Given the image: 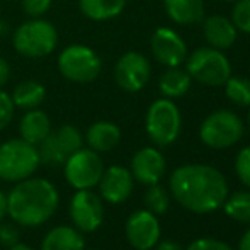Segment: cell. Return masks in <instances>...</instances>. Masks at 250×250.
<instances>
[{"mask_svg":"<svg viewBox=\"0 0 250 250\" xmlns=\"http://www.w3.org/2000/svg\"><path fill=\"white\" fill-rule=\"evenodd\" d=\"M83 146V136L80 129L73 125H63L51 133L38 145L41 164L63 165L66 158Z\"/></svg>","mask_w":250,"mask_h":250,"instance_id":"30bf717a","label":"cell"},{"mask_svg":"<svg viewBox=\"0 0 250 250\" xmlns=\"http://www.w3.org/2000/svg\"><path fill=\"white\" fill-rule=\"evenodd\" d=\"M203 33L204 40L208 41L211 48L216 50H228L233 46V43L237 41V27L231 22V19L221 16V14H213V16L203 19Z\"/></svg>","mask_w":250,"mask_h":250,"instance_id":"e0dca14e","label":"cell"},{"mask_svg":"<svg viewBox=\"0 0 250 250\" xmlns=\"http://www.w3.org/2000/svg\"><path fill=\"white\" fill-rule=\"evenodd\" d=\"M186 72L192 80L206 87L225 85L231 75L230 60L216 48H199L186 58Z\"/></svg>","mask_w":250,"mask_h":250,"instance_id":"5b68a950","label":"cell"},{"mask_svg":"<svg viewBox=\"0 0 250 250\" xmlns=\"http://www.w3.org/2000/svg\"><path fill=\"white\" fill-rule=\"evenodd\" d=\"M121 140V129L118 125L111 121H96L87 128L85 142L90 150L97 151H111L116 148Z\"/></svg>","mask_w":250,"mask_h":250,"instance_id":"d6986e66","label":"cell"},{"mask_svg":"<svg viewBox=\"0 0 250 250\" xmlns=\"http://www.w3.org/2000/svg\"><path fill=\"white\" fill-rule=\"evenodd\" d=\"M58 44L55 24L43 17H33L16 29L12 38L14 50L24 58L38 60L51 55Z\"/></svg>","mask_w":250,"mask_h":250,"instance_id":"3957f363","label":"cell"},{"mask_svg":"<svg viewBox=\"0 0 250 250\" xmlns=\"http://www.w3.org/2000/svg\"><path fill=\"white\" fill-rule=\"evenodd\" d=\"M247 125H249V128H250V105H249V114H247Z\"/></svg>","mask_w":250,"mask_h":250,"instance_id":"f35d334b","label":"cell"},{"mask_svg":"<svg viewBox=\"0 0 250 250\" xmlns=\"http://www.w3.org/2000/svg\"><path fill=\"white\" fill-rule=\"evenodd\" d=\"M231 22L237 31L250 34V0H237L231 10Z\"/></svg>","mask_w":250,"mask_h":250,"instance_id":"83f0119b","label":"cell"},{"mask_svg":"<svg viewBox=\"0 0 250 250\" xmlns=\"http://www.w3.org/2000/svg\"><path fill=\"white\" fill-rule=\"evenodd\" d=\"M41 165L38 146L22 138L7 140L0 145V179L5 182H21L34 175Z\"/></svg>","mask_w":250,"mask_h":250,"instance_id":"277c9868","label":"cell"},{"mask_svg":"<svg viewBox=\"0 0 250 250\" xmlns=\"http://www.w3.org/2000/svg\"><path fill=\"white\" fill-rule=\"evenodd\" d=\"M9 79H10V65L5 58L0 56V89L9 82Z\"/></svg>","mask_w":250,"mask_h":250,"instance_id":"836d02e7","label":"cell"},{"mask_svg":"<svg viewBox=\"0 0 250 250\" xmlns=\"http://www.w3.org/2000/svg\"><path fill=\"white\" fill-rule=\"evenodd\" d=\"M41 250H85V242L75 227L60 225L46 233Z\"/></svg>","mask_w":250,"mask_h":250,"instance_id":"44dd1931","label":"cell"},{"mask_svg":"<svg viewBox=\"0 0 250 250\" xmlns=\"http://www.w3.org/2000/svg\"><path fill=\"white\" fill-rule=\"evenodd\" d=\"M244 136V121L233 111L220 109L204 118L199 128V138L206 146L214 150L230 148Z\"/></svg>","mask_w":250,"mask_h":250,"instance_id":"52a82bcc","label":"cell"},{"mask_svg":"<svg viewBox=\"0 0 250 250\" xmlns=\"http://www.w3.org/2000/svg\"><path fill=\"white\" fill-rule=\"evenodd\" d=\"M157 250H182L181 245L174 240H162V242H157Z\"/></svg>","mask_w":250,"mask_h":250,"instance_id":"e575fe53","label":"cell"},{"mask_svg":"<svg viewBox=\"0 0 250 250\" xmlns=\"http://www.w3.org/2000/svg\"><path fill=\"white\" fill-rule=\"evenodd\" d=\"M12 102L17 109H36L46 99V87L38 80H22L14 87L12 94Z\"/></svg>","mask_w":250,"mask_h":250,"instance_id":"7402d4cb","label":"cell"},{"mask_svg":"<svg viewBox=\"0 0 250 250\" xmlns=\"http://www.w3.org/2000/svg\"><path fill=\"white\" fill-rule=\"evenodd\" d=\"M63 172H65L66 182L77 191L94 189L102 177L104 164L97 151L82 146L66 158V162L63 164Z\"/></svg>","mask_w":250,"mask_h":250,"instance_id":"9c48e42d","label":"cell"},{"mask_svg":"<svg viewBox=\"0 0 250 250\" xmlns=\"http://www.w3.org/2000/svg\"><path fill=\"white\" fill-rule=\"evenodd\" d=\"M14 112H16V105L10 94L0 89V131L10 125V121L14 119Z\"/></svg>","mask_w":250,"mask_h":250,"instance_id":"f546056e","label":"cell"},{"mask_svg":"<svg viewBox=\"0 0 250 250\" xmlns=\"http://www.w3.org/2000/svg\"><path fill=\"white\" fill-rule=\"evenodd\" d=\"M19 133L24 142L38 146L51 133L50 116L44 111H41L40 107L29 109V111H26V114L21 118Z\"/></svg>","mask_w":250,"mask_h":250,"instance_id":"ac0fdd59","label":"cell"},{"mask_svg":"<svg viewBox=\"0 0 250 250\" xmlns=\"http://www.w3.org/2000/svg\"><path fill=\"white\" fill-rule=\"evenodd\" d=\"M228 218L238 223H250V191H238L228 196L223 203Z\"/></svg>","mask_w":250,"mask_h":250,"instance_id":"d4e9b609","label":"cell"},{"mask_svg":"<svg viewBox=\"0 0 250 250\" xmlns=\"http://www.w3.org/2000/svg\"><path fill=\"white\" fill-rule=\"evenodd\" d=\"M125 233L129 245L136 250H150L160 240V223L157 214L148 209H138L126 220Z\"/></svg>","mask_w":250,"mask_h":250,"instance_id":"4fadbf2b","label":"cell"},{"mask_svg":"<svg viewBox=\"0 0 250 250\" xmlns=\"http://www.w3.org/2000/svg\"><path fill=\"white\" fill-rule=\"evenodd\" d=\"M181 111L172 99H157L150 104L145 116L146 135L155 145L168 146L177 140L181 133Z\"/></svg>","mask_w":250,"mask_h":250,"instance_id":"ba28073f","label":"cell"},{"mask_svg":"<svg viewBox=\"0 0 250 250\" xmlns=\"http://www.w3.org/2000/svg\"><path fill=\"white\" fill-rule=\"evenodd\" d=\"M53 0H21L22 10L29 19L33 17H43L51 9Z\"/></svg>","mask_w":250,"mask_h":250,"instance_id":"4dcf8cb0","label":"cell"},{"mask_svg":"<svg viewBox=\"0 0 250 250\" xmlns=\"http://www.w3.org/2000/svg\"><path fill=\"white\" fill-rule=\"evenodd\" d=\"M191 83L192 79L186 70L179 68V66H168L160 75L158 89H160L162 96L167 99H177L189 92Z\"/></svg>","mask_w":250,"mask_h":250,"instance_id":"cb8c5ba5","label":"cell"},{"mask_svg":"<svg viewBox=\"0 0 250 250\" xmlns=\"http://www.w3.org/2000/svg\"><path fill=\"white\" fill-rule=\"evenodd\" d=\"M126 7V0H79V10L94 22L116 19Z\"/></svg>","mask_w":250,"mask_h":250,"instance_id":"603a6c76","label":"cell"},{"mask_svg":"<svg viewBox=\"0 0 250 250\" xmlns=\"http://www.w3.org/2000/svg\"><path fill=\"white\" fill-rule=\"evenodd\" d=\"M150 50L153 58L164 66H181L188 58V46L177 31L170 27H158L151 34Z\"/></svg>","mask_w":250,"mask_h":250,"instance_id":"5bb4252c","label":"cell"},{"mask_svg":"<svg viewBox=\"0 0 250 250\" xmlns=\"http://www.w3.org/2000/svg\"><path fill=\"white\" fill-rule=\"evenodd\" d=\"M9 250H34V249L26 244H16V245H12V247H9Z\"/></svg>","mask_w":250,"mask_h":250,"instance_id":"74e56055","label":"cell"},{"mask_svg":"<svg viewBox=\"0 0 250 250\" xmlns=\"http://www.w3.org/2000/svg\"><path fill=\"white\" fill-rule=\"evenodd\" d=\"M225 2H237V0H225Z\"/></svg>","mask_w":250,"mask_h":250,"instance_id":"60d3db41","label":"cell"},{"mask_svg":"<svg viewBox=\"0 0 250 250\" xmlns=\"http://www.w3.org/2000/svg\"><path fill=\"white\" fill-rule=\"evenodd\" d=\"M133 184H135V179L129 168L123 165H111L104 168L97 186H99V196L102 199L111 204H119L131 196Z\"/></svg>","mask_w":250,"mask_h":250,"instance_id":"9a60e30c","label":"cell"},{"mask_svg":"<svg viewBox=\"0 0 250 250\" xmlns=\"http://www.w3.org/2000/svg\"><path fill=\"white\" fill-rule=\"evenodd\" d=\"M151 75L150 62L138 51H128L116 62L114 80L125 92H140L148 83Z\"/></svg>","mask_w":250,"mask_h":250,"instance_id":"7c38bea8","label":"cell"},{"mask_svg":"<svg viewBox=\"0 0 250 250\" xmlns=\"http://www.w3.org/2000/svg\"><path fill=\"white\" fill-rule=\"evenodd\" d=\"M19 228L16 227V223H3L0 221V245L2 247H12V245L19 244Z\"/></svg>","mask_w":250,"mask_h":250,"instance_id":"1f68e13d","label":"cell"},{"mask_svg":"<svg viewBox=\"0 0 250 250\" xmlns=\"http://www.w3.org/2000/svg\"><path fill=\"white\" fill-rule=\"evenodd\" d=\"M238 250H250V228L242 235L240 242H238Z\"/></svg>","mask_w":250,"mask_h":250,"instance_id":"d590c367","label":"cell"},{"mask_svg":"<svg viewBox=\"0 0 250 250\" xmlns=\"http://www.w3.org/2000/svg\"><path fill=\"white\" fill-rule=\"evenodd\" d=\"M225 94L233 104L240 107L250 105V79L245 77H231L225 82Z\"/></svg>","mask_w":250,"mask_h":250,"instance_id":"484cf974","label":"cell"},{"mask_svg":"<svg viewBox=\"0 0 250 250\" xmlns=\"http://www.w3.org/2000/svg\"><path fill=\"white\" fill-rule=\"evenodd\" d=\"M168 184L174 199L196 214L213 213L228 198L227 179L211 165H181L172 172Z\"/></svg>","mask_w":250,"mask_h":250,"instance_id":"6da1fadb","label":"cell"},{"mask_svg":"<svg viewBox=\"0 0 250 250\" xmlns=\"http://www.w3.org/2000/svg\"><path fill=\"white\" fill-rule=\"evenodd\" d=\"M186 250H233V249L225 244V242L216 240V238H198L192 244H189V247Z\"/></svg>","mask_w":250,"mask_h":250,"instance_id":"d6a6232c","label":"cell"},{"mask_svg":"<svg viewBox=\"0 0 250 250\" xmlns=\"http://www.w3.org/2000/svg\"><path fill=\"white\" fill-rule=\"evenodd\" d=\"M60 194L48 179L29 177L16 182L7 194V214L19 227H40L56 213Z\"/></svg>","mask_w":250,"mask_h":250,"instance_id":"7a4b0ae2","label":"cell"},{"mask_svg":"<svg viewBox=\"0 0 250 250\" xmlns=\"http://www.w3.org/2000/svg\"><path fill=\"white\" fill-rule=\"evenodd\" d=\"M87 250H96V249H87Z\"/></svg>","mask_w":250,"mask_h":250,"instance_id":"b9f144b4","label":"cell"},{"mask_svg":"<svg viewBox=\"0 0 250 250\" xmlns=\"http://www.w3.org/2000/svg\"><path fill=\"white\" fill-rule=\"evenodd\" d=\"M165 174V158L157 148L145 146L138 150L131 158V175L138 182L151 186L160 182Z\"/></svg>","mask_w":250,"mask_h":250,"instance_id":"2e32d148","label":"cell"},{"mask_svg":"<svg viewBox=\"0 0 250 250\" xmlns=\"http://www.w3.org/2000/svg\"><path fill=\"white\" fill-rule=\"evenodd\" d=\"M5 216H7V194H3L0 191V221H3Z\"/></svg>","mask_w":250,"mask_h":250,"instance_id":"8d00e7d4","label":"cell"},{"mask_svg":"<svg viewBox=\"0 0 250 250\" xmlns=\"http://www.w3.org/2000/svg\"><path fill=\"white\" fill-rule=\"evenodd\" d=\"M168 19L179 26H192L204 19L203 0H164Z\"/></svg>","mask_w":250,"mask_h":250,"instance_id":"ffe728a7","label":"cell"},{"mask_svg":"<svg viewBox=\"0 0 250 250\" xmlns=\"http://www.w3.org/2000/svg\"><path fill=\"white\" fill-rule=\"evenodd\" d=\"M70 220L80 233H92L104 221V204L92 189H80L70 201Z\"/></svg>","mask_w":250,"mask_h":250,"instance_id":"8fae6325","label":"cell"},{"mask_svg":"<svg viewBox=\"0 0 250 250\" xmlns=\"http://www.w3.org/2000/svg\"><path fill=\"white\" fill-rule=\"evenodd\" d=\"M143 203H145L146 209L151 211L153 214H157V216H160V214H165L168 211L170 196H168V192L157 182V184L148 186L145 196H143Z\"/></svg>","mask_w":250,"mask_h":250,"instance_id":"4316f807","label":"cell"},{"mask_svg":"<svg viewBox=\"0 0 250 250\" xmlns=\"http://www.w3.org/2000/svg\"><path fill=\"white\" fill-rule=\"evenodd\" d=\"M235 172L242 184L250 188V145L238 151L235 160Z\"/></svg>","mask_w":250,"mask_h":250,"instance_id":"f1b7e54d","label":"cell"},{"mask_svg":"<svg viewBox=\"0 0 250 250\" xmlns=\"http://www.w3.org/2000/svg\"><path fill=\"white\" fill-rule=\"evenodd\" d=\"M2 33H3V24H2V21H0V36H2Z\"/></svg>","mask_w":250,"mask_h":250,"instance_id":"ab89813d","label":"cell"},{"mask_svg":"<svg viewBox=\"0 0 250 250\" xmlns=\"http://www.w3.org/2000/svg\"><path fill=\"white\" fill-rule=\"evenodd\" d=\"M58 72L63 79L75 83H90L101 75L102 62L92 48L85 44H68L56 60Z\"/></svg>","mask_w":250,"mask_h":250,"instance_id":"8992f818","label":"cell"}]
</instances>
